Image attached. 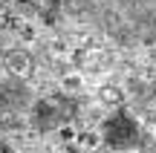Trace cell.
<instances>
[{"instance_id": "obj_1", "label": "cell", "mask_w": 156, "mask_h": 153, "mask_svg": "<svg viewBox=\"0 0 156 153\" xmlns=\"http://www.w3.org/2000/svg\"><path fill=\"white\" fill-rule=\"evenodd\" d=\"M116 40L156 38V0H41Z\"/></svg>"}]
</instances>
